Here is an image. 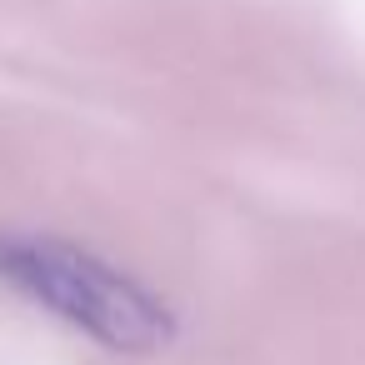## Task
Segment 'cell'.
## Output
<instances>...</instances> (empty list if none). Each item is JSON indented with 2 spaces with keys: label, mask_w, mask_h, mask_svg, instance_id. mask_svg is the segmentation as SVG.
I'll return each instance as SVG.
<instances>
[{
  "label": "cell",
  "mask_w": 365,
  "mask_h": 365,
  "mask_svg": "<svg viewBox=\"0 0 365 365\" xmlns=\"http://www.w3.org/2000/svg\"><path fill=\"white\" fill-rule=\"evenodd\" d=\"M0 280L110 350H160L175 335V315L150 285L56 235L0 230Z\"/></svg>",
  "instance_id": "cell-1"
}]
</instances>
